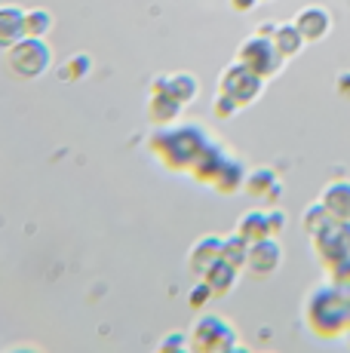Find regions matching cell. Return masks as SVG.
<instances>
[{"label":"cell","instance_id":"cell-17","mask_svg":"<svg viewBox=\"0 0 350 353\" xmlns=\"http://www.w3.org/2000/svg\"><path fill=\"white\" fill-rule=\"evenodd\" d=\"M166 92L178 101L181 108L185 105H191L194 99H197V92H200V83H197V77L194 74H172V77H166Z\"/></svg>","mask_w":350,"mask_h":353},{"label":"cell","instance_id":"cell-8","mask_svg":"<svg viewBox=\"0 0 350 353\" xmlns=\"http://www.w3.org/2000/svg\"><path fill=\"white\" fill-rule=\"evenodd\" d=\"M282 264V246L274 236H265L258 243H249V258H246V270L255 276H271L277 274Z\"/></svg>","mask_w":350,"mask_h":353},{"label":"cell","instance_id":"cell-12","mask_svg":"<svg viewBox=\"0 0 350 353\" xmlns=\"http://www.w3.org/2000/svg\"><path fill=\"white\" fill-rule=\"evenodd\" d=\"M320 203L332 212V219L338 221H350V181L338 179V181H329L320 194Z\"/></svg>","mask_w":350,"mask_h":353},{"label":"cell","instance_id":"cell-14","mask_svg":"<svg viewBox=\"0 0 350 353\" xmlns=\"http://www.w3.org/2000/svg\"><path fill=\"white\" fill-rule=\"evenodd\" d=\"M203 280L209 283V289L215 292V298H221V295H227L234 286H237V280H240V270L234 268V264H227L225 258H218V261L212 264L209 270L203 274Z\"/></svg>","mask_w":350,"mask_h":353},{"label":"cell","instance_id":"cell-21","mask_svg":"<svg viewBox=\"0 0 350 353\" xmlns=\"http://www.w3.org/2000/svg\"><path fill=\"white\" fill-rule=\"evenodd\" d=\"M277 172H274L271 166H261V169H255V172H249L246 175V194H252V196H258V200H265L267 194H271V188L277 185Z\"/></svg>","mask_w":350,"mask_h":353},{"label":"cell","instance_id":"cell-18","mask_svg":"<svg viewBox=\"0 0 350 353\" xmlns=\"http://www.w3.org/2000/svg\"><path fill=\"white\" fill-rule=\"evenodd\" d=\"M178 111H181V105L169 92H151V99H147V114H151L157 123H172V120L178 117Z\"/></svg>","mask_w":350,"mask_h":353},{"label":"cell","instance_id":"cell-22","mask_svg":"<svg viewBox=\"0 0 350 353\" xmlns=\"http://www.w3.org/2000/svg\"><path fill=\"white\" fill-rule=\"evenodd\" d=\"M221 258H225L227 264H234L237 270H243L246 268V258H249V243L240 234L225 236V243H221Z\"/></svg>","mask_w":350,"mask_h":353},{"label":"cell","instance_id":"cell-33","mask_svg":"<svg viewBox=\"0 0 350 353\" xmlns=\"http://www.w3.org/2000/svg\"><path fill=\"white\" fill-rule=\"evenodd\" d=\"M347 335H350V332H347Z\"/></svg>","mask_w":350,"mask_h":353},{"label":"cell","instance_id":"cell-15","mask_svg":"<svg viewBox=\"0 0 350 353\" xmlns=\"http://www.w3.org/2000/svg\"><path fill=\"white\" fill-rule=\"evenodd\" d=\"M212 188L218 194H237V191H243V188H246V169H243V163L234 160V157H227V163L221 166V172L215 175Z\"/></svg>","mask_w":350,"mask_h":353},{"label":"cell","instance_id":"cell-13","mask_svg":"<svg viewBox=\"0 0 350 353\" xmlns=\"http://www.w3.org/2000/svg\"><path fill=\"white\" fill-rule=\"evenodd\" d=\"M28 34L25 12L19 6H0V46H12Z\"/></svg>","mask_w":350,"mask_h":353},{"label":"cell","instance_id":"cell-32","mask_svg":"<svg viewBox=\"0 0 350 353\" xmlns=\"http://www.w3.org/2000/svg\"><path fill=\"white\" fill-rule=\"evenodd\" d=\"M225 353H252L249 347H243V344H234V347H227Z\"/></svg>","mask_w":350,"mask_h":353},{"label":"cell","instance_id":"cell-23","mask_svg":"<svg viewBox=\"0 0 350 353\" xmlns=\"http://www.w3.org/2000/svg\"><path fill=\"white\" fill-rule=\"evenodd\" d=\"M90 68H92V59L86 56V52H77V56H71L68 62L62 65L59 77H62V80H83L86 74H90Z\"/></svg>","mask_w":350,"mask_h":353},{"label":"cell","instance_id":"cell-11","mask_svg":"<svg viewBox=\"0 0 350 353\" xmlns=\"http://www.w3.org/2000/svg\"><path fill=\"white\" fill-rule=\"evenodd\" d=\"M227 163V154H225V148L221 145H215V141H209V145L203 148V154H200L197 160H194V166H191V175L197 181H203V185H212L215 181V175L221 172V166Z\"/></svg>","mask_w":350,"mask_h":353},{"label":"cell","instance_id":"cell-1","mask_svg":"<svg viewBox=\"0 0 350 353\" xmlns=\"http://www.w3.org/2000/svg\"><path fill=\"white\" fill-rule=\"evenodd\" d=\"M209 135L200 126H163L151 135V151L169 169H191L194 160L209 145Z\"/></svg>","mask_w":350,"mask_h":353},{"label":"cell","instance_id":"cell-6","mask_svg":"<svg viewBox=\"0 0 350 353\" xmlns=\"http://www.w3.org/2000/svg\"><path fill=\"white\" fill-rule=\"evenodd\" d=\"M261 86H265V77H258L255 71H249L243 62L231 65L225 74H221V80H218V90L225 92V96H231L240 108L252 105V101L258 99Z\"/></svg>","mask_w":350,"mask_h":353},{"label":"cell","instance_id":"cell-28","mask_svg":"<svg viewBox=\"0 0 350 353\" xmlns=\"http://www.w3.org/2000/svg\"><path fill=\"white\" fill-rule=\"evenodd\" d=\"M267 225H271V236H277L282 228H286V212L282 209H271L267 212Z\"/></svg>","mask_w":350,"mask_h":353},{"label":"cell","instance_id":"cell-5","mask_svg":"<svg viewBox=\"0 0 350 353\" xmlns=\"http://www.w3.org/2000/svg\"><path fill=\"white\" fill-rule=\"evenodd\" d=\"M240 62H243L249 71H255L258 77H274V74L282 68V56L277 52V46H274V40L261 37V34H255V37H249L243 46H240Z\"/></svg>","mask_w":350,"mask_h":353},{"label":"cell","instance_id":"cell-20","mask_svg":"<svg viewBox=\"0 0 350 353\" xmlns=\"http://www.w3.org/2000/svg\"><path fill=\"white\" fill-rule=\"evenodd\" d=\"M332 221H335L332 212H329V209L322 206L320 200L311 203V206L305 209V215H301V225H305V230H307V236H311V240H313L316 234H322V230L332 225Z\"/></svg>","mask_w":350,"mask_h":353},{"label":"cell","instance_id":"cell-4","mask_svg":"<svg viewBox=\"0 0 350 353\" xmlns=\"http://www.w3.org/2000/svg\"><path fill=\"white\" fill-rule=\"evenodd\" d=\"M52 65V50L43 43V37L25 34L19 43L10 46V68L25 80H34Z\"/></svg>","mask_w":350,"mask_h":353},{"label":"cell","instance_id":"cell-25","mask_svg":"<svg viewBox=\"0 0 350 353\" xmlns=\"http://www.w3.org/2000/svg\"><path fill=\"white\" fill-rule=\"evenodd\" d=\"M212 298H215V292L209 289V283L200 276V283H194V289L187 292V307H191V310H203Z\"/></svg>","mask_w":350,"mask_h":353},{"label":"cell","instance_id":"cell-10","mask_svg":"<svg viewBox=\"0 0 350 353\" xmlns=\"http://www.w3.org/2000/svg\"><path fill=\"white\" fill-rule=\"evenodd\" d=\"M295 28L298 34L305 37V43H313V40H322L332 28V22H329V12L320 10V6H307V10H301L298 16H295Z\"/></svg>","mask_w":350,"mask_h":353},{"label":"cell","instance_id":"cell-29","mask_svg":"<svg viewBox=\"0 0 350 353\" xmlns=\"http://www.w3.org/2000/svg\"><path fill=\"white\" fill-rule=\"evenodd\" d=\"M255 3H258V0H231V6H234L237 12H249Z\"/></svg>","mask_w":350,"mask_h":353},{"label":"cell","instance_id":"cell-3","mask_svg":"<svg viewBox=\"0 0 350 353\" xmlns=\"http://www.w3.org/2000/svg\"><path fill=\"white\" fill-rule=\"evenodd\" d=\"M237 344V329L218 314L197 316L187 332V347L191 353H225Z\"/></svg>","mask_w":350,"mask_h":353},{"label":"cell","instance_id":"cell-9","mask_svg":"<svg viewBox=\"0 0 350 353\" xmlns=\"http://www.w3.org/2000/svg\"><path fill=\"white\" fill-rule=\"evenodd\" d=\"M221 243H225V236H215V234L200 236V240L191 246V252H187V268H191L194 274L203 276L221 258Z\"/></svg>","mask_w":350,"mask_h":353},{"label":"cell","instance_id":"cell-31","mask_svg":"<svg viewBox=\"0 0 350 353\" xmlns=\"http://www.w3.org/2000/svg\"><path fill=\"white\" fill-rule=\"evenodd\" d=\"M3 353H40V350L31 347V344H16V347H6Z\"/></svg>","mask_w":350,"mask_h":353},{"label":"cell","instance_id":"cell-7","mask_svg":"<svg viewBox=\"0 0 350 353\" xmlns=\"http://www.w3.org/2000/svg\"><path fill=\"white\" fill-rule=\"evenodd\" d=\"M313 249L326 268H338L341 261L350 258V221L335 219L322 234L313 236Z\"/></svg>","mask_w":350,"mask_h":353},{"label":"cell","instance_id":"cell-2","mask_svg":"<svg viewBox=\"0 0 350 353\" xmlns=\"http://www.w3.org/2000/svg\"><path fill=\"white\" fill-rule=\"evenodd\" d=\"M305 320L313 335H338L350 329V295L341 286H320L305 304Z\"/></svg>","mask_w":350,"mask_h":353},{"label":"cell","instance_id":"cell-30","mask_svg":"<svg viewBox=\"0 0 350 353\" xmlns=\"http://www.w3.org/2000/svg\"><path fill=\"white\" fill-rule=\"evenodd\" d=\"M338 92L350 99V74H341V80H338Z\"/></svg>","mask_w":350,"mask_h":353},{"label":"cell","instance_id":"cell-26","mask_svg":"<svg viewBox=\"0 0 350 353\" xmlns=\"http://www.w3.org/2000/svg\"><path fill=\"white\" fill-rule=\"evenodd\" d=\"M181 350H187V335L185 332H169V335L160 338L154 353H181Z\"/></svg>","mask_w":350,"mask_h":353},{"label":"cell","instance_id":"cell-19","mask_svg":"<svg viewBox=\"0 0 350 353\" xmlns=\"http://www.w3.org/2000/svg\"><path fill=\"white\" fill-rule=\"evenodd\" d=\"M274 46H277V52L282 59H292L301 52V46H305V37L298 34L295 25H277V31H274Z\"/></svg>","mask_w":350,"mask_h":353},{"label":"cell","instance_id":"cell-16","mask_svg":"<svg viewBox=\"0 0 350 353\" xmlns=\"http://www.w3.org/2000/svg\"><path fill=\"white\" fill-rule=\"evenodd\" d=\"M237 234L243 236L246 243H258V240H265V236H271L267 212H261V209H249V212H243L237 221Z\"/></svg>","mask_w":350,"mask_h":353},{"label":"cell","instance_id":"cell-24","mask_svg":"<svg viewBox=\"0 0 350 353\" xmlns=\"http://www.w3.org/2000/svg\"><path fill=\"white\" fill-rule=\"evenodd\" d=\"M25 28H28L31 37H43V34L52 28V16H50L46 10H31V12H25Z\"/></svg>","mask_w":350,"mask_h":353},{"label":"cell","instance_id":"cell-27","mask_svg":"<svg viewBox=\"0 0 350 353\" xmlns=\"http://www.w3.org/2000/svg\"><path fill=\"white\" fill-rule=\"evenodd\" d=\"M215 117H234V114H237V101H234L231 96H225V92H218V96H215Z\"/></svg>","mask_w":350,"mask_h":353}]
</instances>
